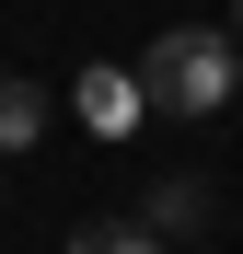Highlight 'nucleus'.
Here are the masks:
<instances>
[{
  "label": "nucleus",
  "instance_id": "obj_4",
  "mask_svg": "<svg viewBox=\"0 0 243 254\" xmlns=\"http://www.w3.org/2000/svg\"><path fill=\"white\" fill-rule=\"evenodd\" d=\"M70 254H162V243H151V220H81Z\"/></svg>",
  "mask_w": 243,
  "mask_h": 254
},
{
  "label": "nucleus",
  "instance_id": "obj_3",
  "mask_svg": "<svg viewBox=\"0 0 243 254\" xmlns=\"http://www.w3.org/2000/svg\"><path fill=\"white\" fill-rule=\"evenodd\" d=\"M70 104H81V127H128V116H139V81H116V69H81V93H70Z\"/></svg>",
  "mask_w": 243,
  "mask_h": 254
},
{
  "label": "nucleus",
  "instance_id": "obj_2",
  "mask_svg": "<svg viewBox=\"0 0 243 254\" xmlns=\"http://www.w3.org/2000/svg\"><path fill=\"white\" fill-rule=\"evenodd\" d=\"M35 139H47V93L0 69V162H12V150H35Z\"/></svg>",
  "mask_w": 243,
  "mask_h": 254
},
{
  "label": "nucleus",
  "instance_id": "obj_6",
  "mask_svg": "<svg viewBox=\"0 0 243 254\" xmlns=\"http://www.w3.org/2000/svg\"><path fill=\"white\" fill-rule=\"evenodd\" d=\"M232 47H243V0H232Z\"/></svg>",
  "mask_w": 243,
  "mask_h": 254
},
{
  "label": "nucleus",
  "instance_id": "obj_5",
  "mask_svg": "<svg viewBox=\"0 0 243 254\" xmlns=\"http://www.w3.org/2000/svg\"><path fill=\"white\" fill-rule=\"evenodd\" d=\"M197 220H209V185H151V231H197Z\"/></svg>",
  "mask_w": 243,
  "mask_h": 254
},
{
  "label": "nucleus",
  "instance_id": "obj_1",
  "mask_svg": "<svg viewBox=\"0 0 243 254\" xmlns=\"http://www.w3.org/2000/svg\"><path fill=\"white\" fill-rule=\"evenodd\" d=\"M232 69H243V47L232 35H209V23H174V35H151L139 47V104H162V116H209V104H232Z\"/></svg>",
  "mask_w": 243,
  "mask_h": 254
}]
</instances>
